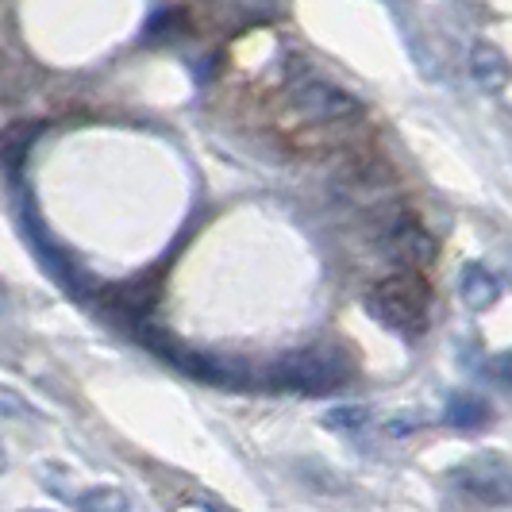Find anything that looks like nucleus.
Listing matches in <instances>:
<instances>
[{"instance_id":"1","label":"nucleus","mask_w":512,"mask_h":512,"mask_svg":"<svg viewBox=\"0 0 512 512\" xmlns=\"http://www.w3.org/2000/svg\"><path fill=\"white\" fill-rule=\"evenodd\" d=\"M366 312L397 335H420L428 328V312H432V289L424 282L420 270H401L389 274L378 285H370L366 293Z\"/></svg>"},{"instance_id":"2","label":"nucleus","mask_w":512,"mask_h":512,"mask_svg":"<svg viewBox=\"0 0 512 512\" xmlns=\"http://www.w3.org/2000/svg\"><path fill=\"white\" fill-rule=\"evenodd\" d=\"M270 389H282V393H308V397H324L343 389L351 378V366L347 359L332 351V347H305V351H293L282 355L266 374Z\"/></svg>"},{"instance_id":"3","label":"nucleus","mask_w":512,"mask_h":512,"mask_svg":"<svg viewBox=\"0 0 512 512\" xmlns=\"http://www.w3.org/2000/svg\"><path fill=\"white\" fill-rule=\"evenodd\" d=\"M293 116L312 131H347L362 120V101L328 77L305 74L289 85Z\"/></svg>"},{"instance_id":"4","label":"nucleus","mask_w":512,"mask_h":512,"mask_svg":"<svg viewBox=\"0 0 512 512\" xmlns=\"http://www.w3.org/2000/svg\"><path fill=\"white\" fill-rule=\"evenodd\" d=\"M147 343L158 347V351L174 362L178 370H185L189 378H197V382H205V385H220V389H247V385L255 382V370L239 359L205 355V351H189V347H181V343H174L170 335H162V332L147 335Z\"/></svg>"},{"instance_id":"5","label":"nucleus","mask_w":512,"mask_h":512,"mask_svg":"<svg viewBox=\"0 0 512 512\" xmlns=\"http://www.w3.org/2000/svg\"><path fill=\"white\" fill-rule=\"evenodd\" d=\"M455 482L482 505H512V466L497 455L466 459L455 470Z\"/></svg>"},{"instance_id":"6","label":"nucleus","mask_w":512,"mask_h":512,"mask_svg":"<svg viewBox=\"0 0 512 512\" xmlns=\"http://www.w3.org/2000/svg\"><path fill=\"white\" fill-rule=\"evenodd\" d=\"M385 251L393 262H401L405 270H424L439 258V243L436 235L424 228L416 216L401 212L393 224H389V235H385Z\"/></svg>"},{"instance_id":"7","label":"nucleus","mask_w":512,"mask_h":512,"mask_svg":"<svg viewBox=\"0 0 512 512\" xmlns=\"http://www.w3.org/2000/svg\"><path fill=\"white\" fill-rule=\"evenodd\" d=\"M24 228H27V243L35 247V255L47 262V270H51V278L54 282H62L66 289H77V270H74V262L66 258V251L58 247L51 239V231L43 228L35 216H27L24 220Z\"/></svg>"},{"instance_id":"8","label":"nucleus","mask_w":512,"mask_h":512,"mask_svg":"<svg viewBox=\"0 0 512 512\" xmlns=\"http://www.w3.org/2000/svg\"><path fill=\"white\" fill-rule=\"evenodd\" d=\"M470 77L482 85V89H489V93H497V89H505L509 85V58L497 51L493 43H486V39H478L474 47H470Z\"/></svg>"},{"instance_id":"9","label":"nucleus","mask_w":512,"mask_h":512,"mask_svg":"<svg viewBox=\"0 0 512 512\" xmlns=\"http://www.w3.org/2000/svg\"><path fill=\"white\" fill-rule=\"evenodd\" d=\"M104 301L116 308L120 316H128V320H143V316L158 305V285H154L151 278H135V282H124V285H116V289H108Z\"/></svg>"},{"instance_id":"10","label":"nucleus","mask_w":512,"mask_h":512,"mask_svg":"<svg viewBox=\"0 0 512 512\" xmlns=\"http://www.w3.org/2000/svg\"><path fill=\"white\" fill-rule=\"evenodd\" d=\"M35 139H39V124H27V120L8 124V128L0 131V166H4L8 174H20L24 162L31 158Z\"/></svg>"},{"instance_id":"11","label":"nucleus","mask_w":512,"mask_h":512,"mask_svg":"<svg viewBox=\"0 0 512 512\" xmlns=\"http://www.w3.org/2000/svg\"><path fill=\"white\" fill-rule=\"evenodd\" d=\"M459 293L466 297V305L470 308H489L497 297H501V285H497V278L489 274V266L470 262V266L459 274Z\"/></svg>"},{"instance_id":"12","label":"nucleus","mask_w":512,"mask_h":512,"mask_svg":"<svg viewBox=\"0 0 512 512\" xmlns=\"http://www.w3.org/2000/svg\"><path fill=\"white\" fill-rule=\"evenodd\" d=\"M489 405L486 397H474V393H451L447 397V420L455 428H486L489 424Z\"/></svg>"},{"instance_id":"13","label":"nucleus","mask_w":512,"mask_h":512,"mask_svg":"<svg viewBox=\"0 0 512 512\" xmlns=\"http://www.w3.org/2000/svg\"><path fill=\"white\" fill-rule=\"evenodd\" d=\"M131 501L112 486H97L77 497V512H128Z\"/></svg>"},{"instance_id":"14","label":"nucleus","mask_w":512,"mask_h":512,"mask_svg":"<svg viewBox=\"0 0 512 512\" xmlns=\"http://www.w3.org/2000/svg\"><path fill=\"white\" fill-rule=\"evenodd\" d=\"M362 416H366L362 409H335L328 420H332L335 428H362Z\"/></svg>"},{"instance_id":"15","label":"nucleus","mask_w":512,"mask_h":512,"mask_svg":"<svg viewBox=\"0 0 512 512\" xmlns=\"http://www.w3.org/2000/svg\"><path fill=\"white\" fill-rule=\"evenodd\" d=\"M497 374L505 378V385H512V351H509V355H501V359H497Z\"/></svg>"},{"instance_id":"16","label":"nucleus","mask_w":512,"mask_h":512,"mask_svg":"<svg viewBox=\"0 0 512 512\" xmlns=\"http://www.w3.org/2000/svg\"><path fill=\"white\" fill-rule=\"evenodd\" d=\"M0 470H4V447H0Z\"/></svg>"}]
</instances>
